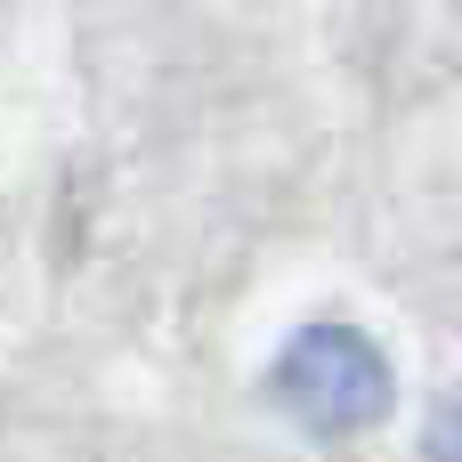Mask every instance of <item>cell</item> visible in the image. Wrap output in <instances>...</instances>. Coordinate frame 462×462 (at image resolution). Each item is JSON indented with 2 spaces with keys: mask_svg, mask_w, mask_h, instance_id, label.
I'll return each instance as SVG.
<instances>
[{
  "mask_svg": "<svg viewBox=\"0 0 462 462\" xmlns=\"http://www.w3.org/2000/svg\"><path fill=\"white\" fill-rule=\"evenodd\" d=\"M284 398L325 422V430H349L357 414H382V357L357 341V333H309L284 365Z\"/></svg>",
  "mask_w": 462,
  "mask_h": 462,
  "instance_id": "cell-1",
  "label": "cell"
},
{
  "mask_svg": "<svg viewBox=\"0 0 462 462\" xmlns=\"http://www.w3.org/2000/svg\"><path fill=\"white\" fill-rule=\"evenodd\" d=\"M439 455L462 462V398H455V414H447V430H439Z\"/></svg>",
  "mask_w": 462,
  "mask_h": 462,
  "instance_id": "cell-2",
  "label": "cell"
}]
</instances>
